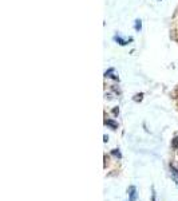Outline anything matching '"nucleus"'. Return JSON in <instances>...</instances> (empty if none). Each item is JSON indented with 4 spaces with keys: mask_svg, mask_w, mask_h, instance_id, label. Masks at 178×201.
<instances>
[{
    "mask_svg": "<svg viewBox=\"0 0 178 201\" xmlns=\"http://www.w3.org/2000/svg\"><path fill=\"white\" fill-rule=\"evenodd\" d=\"M127 194H129V201H137V189H135V186H130L129 189H127Z\"/></svg>",
    "mask_w": 178,
    "mask_h": 201,
    "instance_id": "obj_1",
    "label": "nucleus"
},
{
    "mask_svg": "<svg viewBox=\"0 0 178 201\" xmlns=\"http://www.w3.org/2000/svg\"><path fill=\"white\" fill-rule=\"evenodd\" d=\"M171 146H173V149H175V150L178 149V137H175V138L173 139V142H171Z\"/></svg>",
    "mask_w": 178,
    "mask_h": 201,
    "instance_id": "obj_2",
    "label": "nucleus"
},
{
    "mask_svg": "<svg viewBox=\"0 0 178 201\" xmlns=\"http://www.w3.org/2000/svg\"><path fill=\"white\" fill-rule=\"evenodd\" d=\"M106 125L111 126L113 129H116V123L114 122V121H111V119H107V121H106Z\"/></svg>",
    "mask_w": 178,
    "mask_h": 201,
    "instance_id": "obj_3",
    "label": "nucleus"
},
{
    "mask_svg": "<svg viewBox=\"0 0 178 201\" xmlns=\"http://www.w3.org/2000/svg\"><path fill=\"white\" fill-rule=\"evenodd\" d=\"M153 189V193H151V201H157V193H155V189H154V186L151 188Z\"/></svg>",
    "mask_w": 178,
    "mask_h": 201,
    "instance_id": "obj_4",
    "label": "nucleus"
},
{
    "mask_svg": "<svg viewBox=\"0 0 178 201\" xmlns=\"http://www.w3.org/2000/svg\"><path fill=\"white\" fill-rule=\"evenodd\" d=\"M111 154H114V155H116L118 158H121V153H119V150H118V149H114L113 152H111Z\"/></svg>",
    "mask_w": 178,
    "mask_h": 201,
    "instance_id": "obj_5",
    "label": "nucleus"
},
{
    "mask_svg": "<svg viewBox=\"0 0 178 201\" xmlns=\"http://www.w3.org/2000/svg\"><path fill=\"white\" fill-rule=\"evenodd\" d=\"M142 96H143V94H137V95H135V98H134V101H142Z\"/></svg>",
    "mask_w": 178,
    "mask_h": 201,
    "instance_id": "obj_6",
    "label": "nucleus"
},
{
    "mask_svg": "<svg viewBox=\"0 0 178 201\" xmlns=\"http://www.w3.org/2000/svg\"><path fill=\"white\" fill-rule=\"evenodd\" d=\"M135 28L141 29V20H137V24H135Z\"/></svg>",
    "mask_w": 178,
    "mask_h": 201,
    "instance_id": "obj_7",
    "label": "nucleus"
},
{
    "mask_svg": "<svg viewBox=\"0 0 178 201\" xmlns=\"http://www.w3.org/2000/svg\"><path fill=\"white\" fill-rule=\"evenodd\" d=\"M175 182H177V186H178V180H177V181H175Z\"/></svg>",
    "mask_w": 178,
    "mask_h": 201,
    "instance_id": "obj_8",
    "label": "nucleus"
}]
</instances>
